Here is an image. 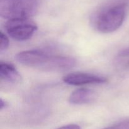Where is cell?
<instances>
[{
	"label": "cell",
	"instance_id": "cell-6",
	"mask_svg": "<svg viewBox=\"0 0 129 129\" xmlns=\"http://www.w3.org/2000/svg\"><path fill=\"white\" fill-rule=\"evenodd\" d=\"M98 94L94 91L88 88H80L71 94L69 102L73 105L91 104L96 100Z\"/></svg>",
	"mask_w": 129,
	"mask_h": 129
},
{
	"label": "cell",
	"instance_id": "cell-8",
	"mask_svg": "<svg viewBox=\"0 0 129 129\" xmlns=\"http://www.w3.org/2000/svg\"><path fill=\"white\" fill-rule=\"evenodd\" d=\"M0 39H1V42H0V52H3L5 51L8 49L9 46V39L6 34H4L2 31L0 32Z\"/></svg>",
	"mask_w": 129,
	"mask_h": 129
},
{
	"label": "cell",
	"instance_id": "cell-5",
	"mask_svg": "<svg viewBox=\"0 0 129 129\" xmlns=\"http://www.w3.org/2000/svg\"><path fill=\"white\" fill-rule=\"evenodd\" d=\"M63 81L73 86L86 84H103L107 83V78L93 74L84 73H73L67 74L63 78Z\"/></svg>",
	"mask_w": 129,
	"mask_h": 129
},
{
	"label": "cell",
	"instance_id": "cell-12",
	"mask_svg": "<svg viewBox=\"0 0 129 129\" xmlns=\"http://www.w3.org/2000/svg\"><path fill=\"white\" fill-rule=\"evenodd\" d=\"M8 103L5 100H3L2 98H1L0 100V110H2L4 108H6L8 107Z\"/></svg>",
	"mask_w": 129,
	"mask_h": 129
},
{
	"label": "cell",
	"instance_id": "cell-9",
	"mask_svg": "<svg viewBox=\"0 0 129 129\" xmlns=\"http://www.w3.org/2000/svg\"><path fill=\"white\" fill-rule=\"evenodd\" d=\"M104 129H129V119L121 121Z\"/></svg>",
	"mask_w": 129,
	"mask_h": 129
},
{
	"label": "cell",
	"instance_id": "cell-4",
	"mask_svg": "<svg viewBox=\"0 0 129 129\" xmlns=\"http://www.w3.org/2000/svg\"><path fill=\"white\" fill-rule=\"evenodd\" d=\"M7 34L17 41L30 39L37 30L38 26L30 18H15L8 20L5 24Z\"/></svg>",
	"mask_w": 129,
	"mask_h": 129
},
{
	"label": "cell",
	"instance_id": "cell-13",
	"mask_svg": "<svg viewBox=\"0 0 129 129\" xmlns=\"http://www.w3.org/2000/svg\"><path fill=\"white\" fill-rule=\"evenodd\" d=\"M127 65H128V66H129V60H128V62H127Z\"/></svg>",
	"mask_w": 129,
	"mask_h": 129
},
{
	"label": "cell",
	"instance_id": "cell-11",
	"mask_svg": "<svg viewBox=\"0 0 129 129\" xmlns=\"http://www.w3.org/2000/svg\"><path fill=\"white\" fill-rule=\"evenodd\" d=\"M57 129H81V128L79 125H78L69 124L62 126V127H60Z\"/></svg>",
	"mask_w": 129,
	"mask_h": 129
},
{
	"label": "cell",
	"instance_id": "cell-10",
	"mask_svg": "<svg viewBox=\"0 0 129 129\" xmlns=\"http://www.w3.org/2000/svg\"><path fill=\"white\" fill-rule=\"evenodd\" d=\"M118 58L120 59L129 58V47L121 50L118 54Z\"/></svg>",
	"mask_w": 129,
	"mask_h": 129
},
{
	"label": "cell",
	"instance_id": "cell-1",
	"mask_svg": "<svg viewBox=\"0 0 129 129\" xmlns=\"http://www.w3.org/2000/svg\"><path fill=\"white\" fill-rule=\"evenodd\" d=\"M15 58L23 65L45 71H64L76 64L75 59L72 57L54 54L42 49L21 52Z\"/></svg>",
	"mask_w": 129,
	"mask_h": 129
},
{
	"label": "cell",
	"instance_id": "cell-7",
	"mask_svg": "<svg viewBox=\"0 0 129 129\" xmlns=\"http://www.w3.org/2000/svg\"><path fill=\"white\" fill-rule=\"evenodd\" d=\"M0 78L11 84H18L22 80L21 74L13 64L3 62L0 63Z\"/></svg>",
	"mask_w": 129,
	"mask_h": 129
},
{
	"label": "cell",
	"instance_id": "cell-2",
	"mask_svg": "<svg viewBox=\"0 0 129 129\" xmlns=\"http://www.w3.org/2000/svg\"><path fill=\"white\" fill-rule=\"evenodd\" d=\"M126 7L123 3L115 4L100 11L93 19V25L98 31L109 34L118 30L125 18Z\"/></svg>",
	"mask_w": 129,
	"mask_h": 129
},
{
	"label": "cell",
	"instance_id": "cell-3",
	"mask_svg": "<svg viewBox=\"0 0 129 129\" xmlns=\"http://www.w3.org/2000/svg\"><path fill=\"white\" fill-rule=\"evenodd\" d=\"M45 0H0V15L8 20L30 18L39 11Z\"/></svg>",
	"mask_w": 129,
	"mask_h": 129
}]
</instances>
